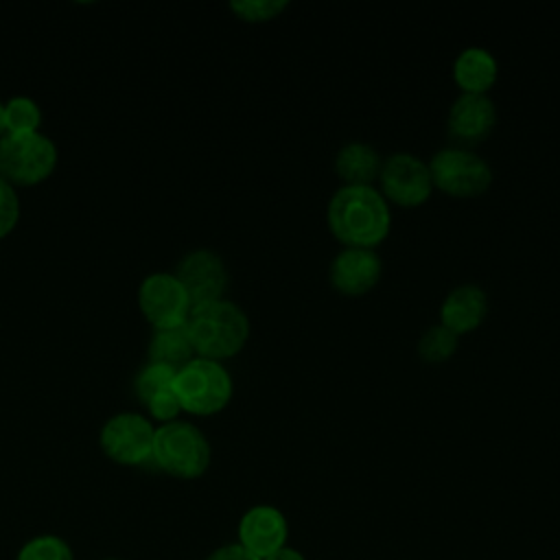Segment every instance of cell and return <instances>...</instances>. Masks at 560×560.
<instances>
[{
	"label": "cell",
	"mask_w": 560,
	"mask_h": 560,
	"mask_svg": "<svg viewBox=\"0 0 560 560\" xmlns=\"http://www.w3.org/2000/svg\"><path fill=\"white\" fill-rule=\"evenodd\" d=\"M326 223L343 247L376 249L392 230V210L376 186H339L326 206Z\"/></svg>",
	"instance_id": "1"
},
{
	"label": "cell",
	"mask_w": 560,
	"mask_h": 560,
	"mask_svg": "<svg viewBox=\"0 0 560 560\" xmlns=\"http://www.w3.org/2000/svg\"><path fill=\"white\" fill-rule=\"evenodd\" d=\"M186 330L195 354L212 361L236 357L249 339V317L232 300H214L190 308Z\"/></svg>",
	"instance_id": "2"
},
{
	"label": "cell",
	"mask_w": 560,
	"mask_h": 560,
	"mask_svg": "<svg viewBox=\"0 0 560 560\" xmlns=\"http://www.w3.org/2000/svg\"><path fill=\"white\" fill-rule=\"evenodd\" d=\"M212 448L199 427L173 420L155 427L151 462L171 477L197 479L210 466Z\"/></svg>",
	"instance_id": "3"
},
{
	"label": "cell",
	"mask_w": 560,
	"mask_h": 560,
	"mask_svg": "<svg viewBox=\"0 0 560 560\" xmlns=\"http://www.w3.org/2000/svg\"><path fill=\"white\" fill-rule=\"evenodd\" d=\"M175 394L182 411L192 416H212L228 407L232 400V376L212 359L195 357L175 374Z\"/></svg>",
	"instance_id": "4"
},
{
	"label": "cell",
	"mask_w": 560,
	"mask_h": 560,
	"mask_svg": "<svg viewBox=\"0 0 560 560\" xmlns=\"http://www.w3.org/2000/svg\"><path fill=\"white\" fill-rule=\"evenodd\" d=\"M57 166L55 142L39 133H4L0 138V177L15 186H35Z\"/></svg>",
	"instance_id": "5"
},
{
	"label": "cell",
	"mask_w": 560,
	"mask_h": 560,
	"mask_svg": "<svg viewBox=\"0 0 560 560\" xmlns=\"http://www.w3.org/2000/svg\"><path fill=\"white\" fill-rule=\"evenodd\" d=\"M427 164L433 179V188L451 197H459V199L479 197L492 184L490 164L481 155H477L472 149L448 144L435 151Z\"/></svg>",
	"instance_id": "6"
},
{
	"label": "cell",
	"mask_w": 560,
	"mask_h": 560,
	"mask_svg": "<svg viewBox=\"0 0 560 560\" xmlns=\"http://www.w3.org/2000/svg\"><path fill=\"white\" fill-rule=\"evenodd\" d=\"M378 190L387 203L402 208H418L429 201L433 192V179L429 164L407 151L392 153L383 158L378 173Z\"/></svg>",
	"instance_id": "7"
},
{
	"label": "cell",
	"mask_w": 560,
	"mask_h": 560,
	"mask_svg": "<svg viewBox=\"0 0 560 560\" xmlns=\"http://www.w3.org/2000/svg\"><path fill=\"white\" fill-rule=\"evenodd\" d=\"M155 427L142 413L122 411L112 416L98 433L103 453L122 466H142L153 457Z\"/></svg>",
	"instance_id": "8"
},
{
	"label": "cell",
	"mask_w": 560,
	"mask_h": 560,
	"mask_svg": "<svg viewBox=\"0 0 560 560\" xmlns=\"http://www.w3.org/2000/svg\"><path fill=\"white\" fill-rule=\"evenodd\" d=\"M138 304L147 322L155 328H171L186 324L190 315V298L175 273H149L138 289Z\"/></svg>",
	"instance_id": "9"
},
{
	"label": "cell",
	"mask_w": 560,
	"mask_h": 560,
	"mask_svg": "<svg viewBox=\"0 0 560 560\" xmlns=\"http://www.w3.org/2000/svg\"><path fill=\"white\" fill-rule=\"evenodd\" d=\"M175 278L182 282L192 306L221 300L228 289V269L223 258L212 249H192L177 262Z\"/></svg>",
	"instance_id": "10"
},
{
	"label": "cell",
	"mask_w": 560,
	"mask_h": 560,
	"mask_svg": "<svg viewBox=\"0 0 560 560\" xmlns=\"http://www.w3.org/2000/svg\"><path fill=\"white\" fill-rule=\"evenodd\" d=\"M497 125V105L488 94H459L446 114V133L453 147L472 149Z\"/></svg>",
	"instance_id": "11"
},
{
	"label": "cell",
	"mask_w": 560,
	"mask_h": 560,
	"mask_svg": "<svg viewBox=\"0 0 560 560\" xmlns=\"http://www.w3.org/2000/svg\"><path fill=\"white\" fill-rule=\"evenodd\" d=\"M383 273V260L376 249L341 247L330 260V287L346 298H361L370 293Z\"/></svg>",
	"instance_id": "12"
},
{
	"label": "cell",
	"mask_w": 560,
	"mask_h": 560,
	"mask_svg": "<svg viewBox=\"0 0 560 560\" xmlns=\"http://www.w3.org/2000/svg\"><path fill=\"white\" fill-rule=\"evenodd\" d=\"M238 545L247 549L258 560L271 556L273 551L282 549L289 538V523L287 516L273 505H254L249 508L236 527Z\"/></svg>",
	"instance_id": "13"
},
{
	"label": "cell",
	"mask_w": 560,
	"mask_h": 560,
	"mask_svg": "<svg viewBox=\"0 0 560 560\" xmlns=\"http://www.w3.org/2000/svg\"><path fill=\"white\" fill-rule=\"evenodd\" d=\"M175 374L177 372L166 365L147 363L136 374V381H133V392H136L138 400L144 402L151 418L160 420V424L177 420V416L182 411V405H179L175 387H173Z\"/></svg>",
	"instance_id": "14"
},
{
	"label": "cell",
	"mask_w": 560,
	"mask_h": 560,
	"mask_svg": "<svg viewBox=\"0 0 560 560\" xmlns=\"http://www.w3.org/2000/svg\"><path fill=\"white\" fill-rule=\"evenodd\" d=\"M488 315V295L481 287L466 282L446 293L440 306V324L457 337L468 335L481 326Z\"/></svg>",
	"instance_id": "15"
},
{
	"label": "cell",
	"mask_w": 560,
	"mask_h": 560,
	"mask_svg": "<svg viewBox=\"0 0 560 560\" xmlns=\"http://www.w3.org/2000/svg\"><path fill=\"white\" fill-rule=\"evenodd\" d=\"M499 79V63L494 55L481 46L459 50L453 61V81L462 94H488Z\"/></svg>",
	"instance_id": "16"
},
{
	"label": "cell",
	"mask_w": 560,
	"mask_h": 560,
	"mask_svg": "<svg viewBox=\"0 0 560 560\" xmlns=\"http://www.w3.org/2000/svg\"><path fill=\"white\" fill-rule=\"evenodd\" d=\"M332 166L343 186H374V182H378L383 158L372 144L350 140L339 147Z\"/></svg>",
	"instance_id": "17"
},
{
	"label": "cell",
	"mask_w": 560,
	"mask_h": 560,
	"mask_svg": "<svg viewBox=\"0 0 560 560\" xmlns=\"http://www.w3.org/2000/svg\"><path fill=\"white\" fill-rule=\"evenodd\" d=\"M147 357H149V363L166 365L175 372L182 370L186 363H190L197 354L188 337L186 324L171 326V328H155L149 339Z\"/></svg>",
	"instance_id": "18"
},
{
	"label": "cell",
	"mask_w": 560,
	"mask_h": 560,
	"mask_svg": "<svg viewBox=\"0 0 560 560\" xmlns=\"http://www.w3.org/2000/svg\"><path fill=\"white\" fill-rule=\"evenodd\" d=\"M457 346H459V337L446 326L435 324L420 335L416 343V352L424 363H442L457 352Z\"/></svg>",
	"instance_id": "19"
},
{
	"label": "cell",
	"mask_w": 560,
	"mask_h": 560,
	"mask_svg": "<svg viewBox=\"0 0 560 560\" xmlns=\"http://www.w3.org/2000/svg\"><path fill=\"white\" fill-rule=\"evenodd\" d=\"M2 120H4V133L39 131L42 109L28 96H13L2 107Z\"/></svg>",
	"instance_id": "20"
},
{
	"label": "cell",
	"mask_w": 560,
	"mask_h": 560,
	"mask_svg": "<svg viewBox=\"0 0 560 560\" xmlns=\"http://www.w3.org/2000/svg\"><path fill=\"white\" fill-rule=\"evenodd\" d=\"M15 560H74V551L57 534H37L20 547Z\"/></svg>",
	"instance_id": "21"
},
{
	"label": "cell",
	"mask_w": 560,
	"mask_h": 560,
	"mask_svg": "<svg viewBox=\"0 0 560 560\" xmlns=\"http://www.w3.org/2000/svg\"><path fill=\"white\" fill-rule=\"evenodd\" d=\"M234 15L245 22H269L289 9L287 0H234L230 2Z\"/></svg>",
	"instance_id": "22"
},
{
	"label": "cell",
	"mask_w": 560,
	"mask_h": 560,
	"mask_svg": "<svg viewBox=\"0 0 560 560\" xmlns=\"http://www.w3.org/2000/svg\"><path fill=\"white\" fill-rule=\"evenodd\" d=\"M20 221V199L15 188L0 177V238L13 232Z\"/></svg>",
	"instance_id": "23"
},
{
	"label": "cell",
	"mask_w": 560,
	"mask_h": 560,
	"mask_svg": "<svg viewBox=\"0 0 560 560\" xmlns=\"http://www.w3.org/2000/svg\"><path fill=\"white\" fill-rule=\"evenodd\" d=\"M206 560H258V558L252 556L247 549H243L238 542H230V545L217 547Z\"/></svg>",
	"instance_id": "24"
},
{
	"label": "cell",
	"mask_w": 560,
	"mask_h": 560,
	"mask_svg": "<svg viewBox=\"0 0 560 560\" xmlns=\"http://www.w3.org/2000/svg\"><path fill=\"white\" fill-rule=\"evenodd\" d=\"M262 560H306V558H304L298 549H293V547L284 545L282 549L273 551L271 556H267V558H262Z\"/></svg>",
	"instance_id": "25"
},
{
	"label": "cell",
	"mask_w": 560,
	"mask_h": 560,
	"mask_svg": "<svg viewBox=\"0 0 560 560\" xmlns=\"http://www.w3.org/2000/svg\"><path fill=\"white\" fill-rule=\"evenodd\" d=\"M2 107H4V103H0V138L4 136V120H2Z\"/></svg>",
	"instance_id": "26"
},
{
	"label": "cell",
	"mask_w": 560,
	"mask_h": 560,
	"mask_svg": "<svg viewBox=\"0 0 560 560\" xmlns=\"http://www.w3.org/2000/svg\"><path fill=\"white\" fill-rule=\"evenodd\" d=\"M103 560H120V558H103Z\"/></svg>",
	"instance_id": "27"
}]
</instances>
